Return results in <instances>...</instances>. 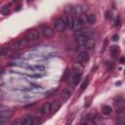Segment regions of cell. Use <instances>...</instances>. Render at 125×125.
Instances as JSON below:
<instances>
[{"label": "cell", "instance_id": "obj_1", "mask_svg": "<svg viewBox=\"0 0 125 125\" xmlns=\"http://www.w3.org/2000/svg\"><path fill=\"white\" fill-rule=\"evenodd\" d=\"M54 26H55L56 31H58V32H62V31H64L65 28H66V23H65L64 19H62V18H58V19L55 21V22H54Z\"/></svg>", "mask_w": 125, "mask_h": 125}, {"label": "cell", "instance_id": "obj_2", "mask_svg": "<svg viewBox=\"0 0 125 125\" xmlns=\"http://www.w3.org/2000/svg\"><path fill=\"white\" fill-rule=\"evenodd\" d=\"M28 42L26 39H19V40H16L14 41L12 44H11V48L13 50H20V49H22V48H25L27 45H28Z\"/></svg>", "mask_w": 125, "mask_h": 125}, {"label": "cell", "instance_id": "obj_3", "mask_svg": "<svg viewBox=\"0 0 125 125\" xmlns=\"http://www.w3.org/2000/svg\"><path fill=\"white\" fill-rule=\"evenodd\" d=\"M25 38L27 41H35L39 38V33L36 29L34 28H31V29H28L25 33Z\"/></svg>", "mask_w": 125, "mask_h": 125}, {"label": "cell", "instance_id": "obj_4", "mask_svg": "<svg viewBox=\"0 0 125 125\" xmlns=\"http://www.w3.org/2000/svg\"><path fill=\"white\" fill-rule=\"evenodd\" d=\"M41 33H42V35H43L44 38L49 39V38H52V37L54 36L55 31H54V29H53L52 27L47 26V25H44V26H42V28H41Z\"/></svg>", "mask_w": 125, "mask_h": 125}, {"label": "cell", "instance_id": "obj_5", "mask_svg": "<svg viewBox=\"0 0 125 125\" xmlns=\"http://www.w3.org/2000/svg\"><path fill=\"white\" fill-rule=\"evenodd\" d=\"M90 58V55H89V52L88 51H82L78 54V57H77V60H78V62L79 63H85L86 62H88Z\"/></svg>", "mask_w": 125, "mask_h": 125}, {"label": "cell", "instance_id": "obj_6", "mask_svg": "<svg viewBox=\"0 0 125 125\" xmlns=\"http://www.w3.org/2000/svg\"><path fill=\"white\" fill-rule=\"evenodd\" d=\"M12 115V112H8V111H1L0 112V125H4L5 123L8 122V120L10 119Z\"/></svg>", "mask_w": 125, "mask_h": 125}, {"label": "cell", "instance_id": "obj_7", "mask_svg": "<svg viewBox=\"0 0 125 125\" xmlns=\"http://www.w3.org/2000/svg\"><path fill=\"white\" fill-rule=\"evenodd\" d=\"M61 105H62V102H61L60 100H55V101H53V102L51 103L50 112H51L52 114H54L55 112H57V111L60 109Z\"/></svg>", "mask_w": 125, "mask_h": 125}, {"label": "cell", "instance_id": "obj_8", "mask_svg": "<svg viewBox=\"0 0 125 125\" xmlns=\"http://www.w3.org/2000/svg\"><path fill=\"white\" fill-rule=\"evenodd\" d=\"M81 73H77V72H73L70 76H69V80L71 82L72 85H77L80 80H81Z\"/></svg>", "mask_w": 125, "mask_h": 125}, {"label": "cell", "instance_id": "obj_9", "mask_svg": "<svg viewBox=\"0 0 125 125\" xmlns=\"http://www.w3.org/2000/svg\"><path fill=\"white\" fill-rule=\"evenodd\" d=\"M82 27H83V21H82L80 18L74 19L73 25H72V29L76 32V31H78V30H81Z\"/></svg>", "mask_w": 125, "mask_h": 125}, {"label": "cell", "instance_id": "obj_10", "mask_svg": "<svg viewBox=\"0 0 125 125\" xmlns=\"http://www.w3.org/2000/svg\"><path fill=\"white\" fill-rule=\"evenodd\" d=\"M33 123H34V117L30 114H26L21 119V124L22 125H33Z\"/></svg>", "mask_w": 125, "mask_h": 125}, {"label": "cell", "instance_id": "obj_11", "mask_svg": "<svg viewBox=\"0 0 125 125\" xmlns=\"http://www.w3.org/2000/svg\"><path fill=\"white\" fill-rule=\"evenodd\" d=\"M123 109H124V101L122 97H118L116 101V110L118 113H122Z\"/></svg>", "mask_w": 125, "mask_h": 125}, {"label": "cell", "instance_id": "obj_12", "mask_svg": "<svg viewBox=\"0 0 125 125\" xmlns=\"http://www.w3.org/2000/svg\"><path fill=\"white\" fill-rule=\"evenodd\" d=\"M70 95H71V91H70L69 89H63L62 92L61 93V99H62V103H63V102H66V101L69 99Z\"/></svg>", "mask_w": 125, "mask_h": 125}, {"label": "cell", "instance_id": "obj_13", "mask_svg": "<svg viewBox=\"0 0 125 125\" xmlns=\"http://www.w3.org/2000/svg\"><path fill=\"white\" fill-rule=\"evenodd\" d=\"M95 44H96L95 39H94L93 37H89V38L87 39V42H86V44H85V47H86L88 50H92V49H94Z\"/></svg>", "mask_w": 125, "mask_h": 125}, {"label": "cell", "instance_id": "obj_14", "mask_svg": "<svg viewBox=\"0 0 125 125\" xmlns=\"http://www.w3.org/2000/svg\"><path fill=\"white\" fill-rule=\"evenodd\" d=\"M50 107H51V104L50 103H45L39 109V112L41 114H46L47 112L50 111Z\"/></svg>", "mask_w": 125, "mask_h": 125}, {"label": "cell", "instance_id": "obj_15", "mask_svg": "<svg viewBox=\"0 0 125 125\" xmlns=\"http://www.w3.org/2000/svg\"><path fill=\"white\" fill-rule=\"evenodd\" d=\"M119 52H120V49H119L118 46H111V48H110V54H111V57L113 59H116L117 58Z\"/></svg>", "mask_w": 125, "mask_h": 125}, {"label": "cell", "instance_id": "obj_16", "mask_svg": "<svg viewBox=\"0 0 125 125\" xmlns=\"http://www.w3.org/2000/svg\"><path fill=\"white\" fill-rule=\"evenodd\" d=\"M73 72H77V73H81L83 72V66L81 63L79 62H76L73 64Z\"/></svg>", "mask_w": 125, "mask_h": 125}, {"label": "cell", "instance_id": "obj_17", "mask_svg": "<svg viewBox=\"0 0 125 125\" xmlns=\"http://www.w3.org/2000/svg\"><path fill=\"white\" fill-rule=\"evenodd\" d=\"M64 21H65V23H66V27L69 28V29H70V28L72 29V25H73L74 19H73L72 17L68 16V17H66V19H64Z\"/></svg>", "mask_w": 125, "mask_h": 125}, {"label": "cell", "instance_id": "obj_18", "mask_svg": "<svg viewBox=\"0 0 125 125\" xmlns=\"http://www.w3.org/2000/svg\"><path fill=\"white\" fill-rule=\"evenodd\" d=\"M86 21L89 23V24H95L96 22V16L94 14H90L87 16L86 18Z\"/></svg>", "mask_w": 125, "mask_h": 125}, {"label": "cell", "instance_id": "obj_19", "mask_svg": "<svg viewBox=\"0 0 125 125\" xmlns=\"http://www.w3.org/2000/svg\"><path fill=\"white\" fill-rule=\"evenodd\" d=\"M89 37H79V38H77L76 39V41H77V44L80 46V47H85V44H86V42H87V39H88Z\"/></svg>", "mask_w": 125, "mask_h": 125}, {"label": "cell", "instance_id": "obj_20", "mask_svg": "<svg viewBox=\"0 0 125 125\" xmlns=\"http://www.w3.org/2000/svg\"><path fill=\"white\" fill-rule=\"evenodd\" d=\"M111 111H112V108L109 105H104L102 108V112L104 115H109L111 113Z\"/></svg>", "mask_w": 125, "mask_h": 125}, {"label": "cell", "instance_id": "obj_21", "mask_svg": "<svg viewBox=\"0 0 125 125\" xmlns=\"http://www.w3.org/2000/svg\"><path fill=\"white\" fill-rule=\"evenodd\" d=\"M10 48L9 47H1L0 48V57H5L9 54Z\"/></svg>", "mask_w": 125, "mask_h": 125}, {"label": "cell", "instance_id": "obj_22", "mask_svg": "<svg viewBox=\"0 0 125 125\" xmlns=\"http://www.w3.org/2000/svg\"><path fill=\"white\" fill-rule=\"evenodd\" d=\"M9 12H10V8H9V6H8V5L2 6V7L0 8V14H2L3 16L8 15V14H9Z\"/></svg>", "mask_w": 125, "mask_h": 125}, {"label": "cell", "instance_id": "obj_23", "mask_svg": "<svg viewBox=\"0 0 125 125\" xmlns=\"http://www.w3.org/2000/svg\"><path fill=\"white\" fill-rule=\"evenodd\" d=\"M82 125H93V119L89 116L84 117V119L82 121Z\"/></svg>", "mask_w": 125, "mask_h": 125}, {"label": "cell", "instance_id": "obj_24", "mask_svg": "<svg viewBox=\"0 0 125 125\" xmlns=\"http://www.w3.org/2000/svg\"><path fill=\"white\" fill-rule=\"evenodd\" d=\"M65 12L70 16V15H74V6L70 5V6H67L65 8Z\"/></svg>", "mask_w": 125, "mask_h": 125}, {"label": "cell", "instance_id": "obj_25", "mask_svg": "<svg viewBox=\"0 0 125 125\" xmlns=\"http://www.w3.org/2000/svg\"><path fill=\"white\" fill-rule=\"evenodd\" d=\"M88 83H89V77H86V78L83 80V82L81 83V86H80V90H81V91H83V90H84V89L87 87Z\"/></svg>", "mask_w": 125, "mask_h": 125}, {"label": "cell", "instance_id": "obj_26", "mask_svg": "<svg viewBox=\"0 0 125 125\" xmlns=\"http://www.w3.org/2000/svg\"><path fill=\"white\" fill-rule=\"evenodd\" d=\"M11 125H22V124H21V119L16 118V119L11 123Z\"/></svg>", "mask_w": 125, "mask_h": 125}, {"label": "cell", "instance_id": "obj_27", "mask_svg": "<svg viewBox=\"0 0 125 125\" xmlns=\"http://www.w3.org/2000/svg\"><path fill=\"white\" fill-rule=\"evenodd\" d=\"M33 68L34 69H36V70H44L45 69V66L44 65H35V66H33Z\"/></svg>", "mask_w": 125, "mask_h": 125}, {"label": "cell", "instance_id": "obj_28", "mask_svg": "<svg viewBox=\"0 0 125 125\" xmlns=\"http://www.w3.org/2000/svg\"><path fill=\"white\" fill-rule=\"evenodd\" d=\"M117 124L118 125H123L124 124V121H123V117L122 116H119L118 119H117Z\"/></svg>", "mask_w": 125, "mask_h": 125}, {"label": "cell", "instance_id": "obj_29", "mask_svg": "<svg viewBox=\"0 0 125 125\" xmlns=\"http://www.w3.org/2000/svg\"><path fill=\"white\" fill-rule=\"evenodd\" d=\"M111 39H112V41L116 42V41H118V39H119V36H118L117 34H113V36L111 37Z\"/></svg>", "mask_w": 125, "mask_h": 125}, {"label": "cell", "instance_id": "obj_30", "mask_svg": "<svg viewBox=\"0 0 125 125\" xmlns=\"http://www.w3.org/2000/svg\"><path fill=\"white\" fill-rule=\"evenodd\" d=\"M57 91V89H53V90H51V91H48L47 93H46V95H52V93H55Z\"/></svg>", "mask_w": 125, "mask_h": 125}, {"label": "cell", "instance_id": "obj_31", "mask_svg": "<svg viewBox=\"0 0 125 125\" xmlns=\"http://www.w3.org/2000/svg\"><path fill=\"white\" fill-rule=\"evenodd\" d=\"M115 25H116V26H117V25H118V26L120 25V18H119V17L116 19V23H115Z\"/></svg>", "mask_w": 125, "mask_h": 125}, {"label": "cell", "instance_id": "obj_32", "mask_svg": "<svg viewBox=\"0 0 125 125\" xmlns=\"http://www.w3.org/2000/svg\"><path fill=\"white\" fill-rule=\"evenodd\" d=\"M2 99H3V93H2V91L0 90V103H1V101H2Z\"/></svg>", "mask_w": 125, "mask_h": 125}, {"label": "cell", "instance_id": "obj_33", "mask_svg": "<svg viewBox=\"0 0 125 125\" xmlns=\"http://www.w3.org/2000/svg\"><path fill=\"white\" fill-rule=\"evenodd\" d=\"M15 10H16V11H19V10H21V5H19L17 8H15Z\"/></svg>", "mask_w": 125, "mask_h": 125}, {"label": "cell", "instance_id": "obj_34", "mask_svg": "<svg viewBox=\"0 0 125 125\" xmlns=\"http://www.w3.org/2000/svg\"><path fill=\"white\" fill-rule=\"evenodd\" d=\"M120 62H121V63H124V58H123V57L120 59Z\"/></svg>", "mask_w": 125, "mask_h": 125}]
</instances>
